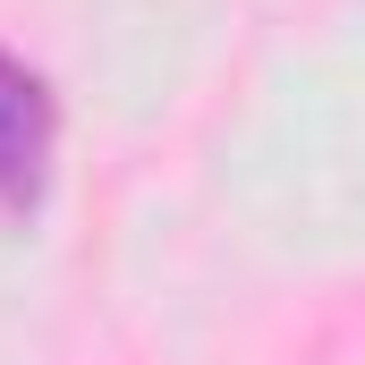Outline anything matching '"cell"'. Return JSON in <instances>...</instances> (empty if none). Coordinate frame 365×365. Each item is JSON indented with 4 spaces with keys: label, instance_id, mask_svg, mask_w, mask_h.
<instances>
[{
    "label": "cell",
    "instance_id": "6da1fadb",
    "mask_svg": "<svg viewBox=\"0 0 365 365\" xmlns=\"http://www.w3.org/2000/svg\"><path fill=\"white\" fill-rule=\"evenodd\" d=\"M51 128L60 119H51L43 77L0 51V204L9 212H26L43 195V179H51Z\"/></svg>",
    "mask_w": 365,
    "mask_h": 365
}]
</instances>
